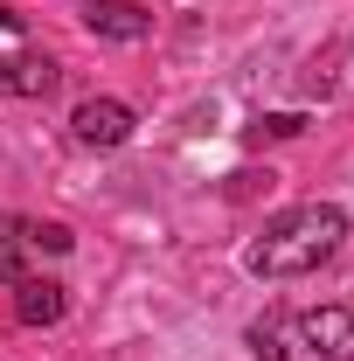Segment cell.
Returning <instances> with one entry per match:
<instances>
[{
    "mask_svg": "<svg viewBox=\"0 0 354 361\" xmlns=\"http://www.w3.org/2000/svg\"><path fill=\"white\" fill-rule=\"evenodd\" d=\"M133 104H118V97H84L77 111H70V133H77V146H90V153H111V146H126L133 139Z\"/></svg>",
    "mask_w": 354,
    "mask_h": 361,
    "instance_id": "cell-2",
    "label": "cell"
},
{
    "mask_svg": "<svg viewBox=\"0 0 354 361\" xmlns=\"http://www.w3.org/2000/svg\"><path fill=\"white\" fill-rule=\"evenodd\" d=\"M28 271H21V236H7L0 229V285H21Z\"/></svg>",
    "mask_w": 354,
    "mask_h": 361,
    "instance_id": "cell-8",
    "label": "cell"
},
{
    "mask_svg": "<svg viewBox=\"0 0 354 361\" xmlns=\"http://www.w3.org/2000/svg\"><path fill=\"white\" fill-rule=\"evenodd\" d=\"M299 334L319 361H354V313H341V306H312L299 319Z\"/></svg>",
    "mask_w": 354,
    "mask_h": 361,
    "instance_id": "cell-4",
    "label": "cell"
},
{
    "mask_svg": "<svg viewBox=\"0 0 354 361\" xmlns=\"http://www.w3.org/2000/svg\"><path fill=\"white\" fill-rule=\"evenodd\" d=\"M292 133H306L299 111H271V118H257V139H292Z\"/></svg>",
    "mask_w": 354,
    "mask_h": 361,
    "instance_id": "cell-9",
    "label": "cell"
},
{
    "mask_svg": "<svg viewBox=\"0 0 354 361\" xmlns=\"http://www.w3.org/2000/svg\"><path fill=\"white\" fill-rule=\"evenodd\" d=\"M63 313H70V292L63 285H49V278H21L14 285V319L21 326H56Z\"/></svg>",
    "mask_w": 354,
    "mask_h": 361,
    "instance_id": "cell-5",
    "label": "cell"
},
{
    "mask_svg": "<svg viewBox=\"0 0 354 361\" xmlns=\"http://www.w3.org/2000/svg\"><path fill=\"white\" fill-rule=\"evenodd\" d=\"M7 28H14V14H7V7H0V35H7Z\"/></svg>",
    "mask_w": 354,
    "mask_h": 361,
    "instance_id": "cell-10",
    "label": "cell"
},
{
    "mask_svg": "<svg viewBox=\"0 0 354 361\" xmlns=\"http://www.w3.org/2000/svg\"><path fill=\"white\" fill-rule=\"evenodd\" d=\"M14 236H21V243H35V250H49V257H63V250H70V229H63V223H14Z\"/></svg>",
    "mask_w": 354,
    "mask_h": 361,
    "instance_id": "cell-7",
    "label": "cell"
},
{
    "mask_svg": "<svg viewBox=\"0 0 354 361\" xmlns=\"http://www.w3.org/2000/svg\"><path fill=\"white\" fill-rule=\"evenodd\" d=\"M0 90L7 97H49L56 90V63L49 56H0Z\"/></svg>",
    "mask_w": 354,
    "mask_h": 361,
    "instance_id": "cell-6",
    "label": "cell"
},
{
    "mask_svg": "<svg viewBox=\"0 0 354 361\" xmlns=\"http://www.w3.org/2000/svg\"><path fill=\"white\" fill-rule=\"evenodd\" d=\"M341 236H348V216H341L334 202H306V209L278 216V223L243 250V264L257 271V278H299V271L326 264V257L341 250Z\"/></svg>",
    "mask_w": 354,
    "mask_h": 361,
    "instance_id": "cell-1",
    "label": "cell"
},
{
    "mask_svg": "<svg viewBox=\"0 0 354 361\" xmlns=\"http://www.w3.org/2000/svg\"><path fill=\"white\" fill-rule=\"evenodd\" d=\"M77 14H84V28H97L104 42H146L153 35V14L139 0H77Z\"/></svg>",
    "mask_w": 354,
    "mask_h": 361,
    "instance_id": "cell-3",
    "label": "cell"
}]
</instances>
